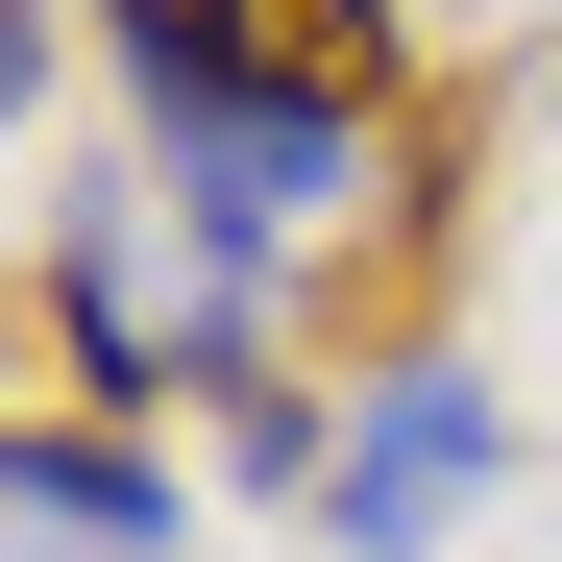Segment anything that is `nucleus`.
Returning a JSON list of instances; mask_svg holds the SVG:
<instances>
[{
	"label": "nucleus",
	"instance_id": "3",
	"mask_svg": "<svg viewBox=\"0 0 562 562\" xmlns=\"http://www.w3.org/2000/svg\"><path fill=\"white\" fill-rule=\"evenodd\" d=\"M464 490H490V392H464V367H392V392H367V440H318V514H342L367 562H416Z\"/></svg>",
	"mask_w": 562,
	"mask_h": 562
},
{
	"label": "nucleus",
	"instance_id": "2",
	"mask_svg": "<svg viewBox=\"0 0 562 562\" xmlns=\"http://www.w3.org/2000/svg\"><path fill=\"white\" fill-rule=\"evenodd\" d=\"M49 318H74V367L99 392H269V245H147L123 196H74L49 221Z\"/></svg>",
	"mask_w": 562,
	"mask_h": 562
},
{
	"label": "nucleus",
	"instance_id": "5",
	"mask_svg": "<svg viewBox=\"0 0 562 562\" xmlns=\"http://www.w3.org/2000/svg\"><path fill=\"white\" fill-rule=\"evenodd\" d=\"M221 25H245V0H221ZM294 25H342V0H294Z\"/></svg>",
	"mask_w": 562,
	"mask_h": 562
},
{
	"label": "nucleus",
	"instance_id": "1",
	"mask_svg": "<svg viewBox=\"0 0 562 562\" xmlns=\"http://www.w3.org/2000/svg\"><path fill=\"white\" fill-rule=\"evenodd\" d=\"M123 99L171 147V221H221V245H294L367 196V74L221 25V0H123Z\"/></svg>",
	"mask_w": 562,
	"mask_h": 562
},
{
	"label": "nucleus",
	"instance_id": "4",
	"mask_svg": "<svg viewBox=\"0 0 562 562\" xmlns=\"http://www.w3.org/2000/svg\"><path fill=\"white\" fill-rule=\"evenodd\" d=\"M0 490H25V538H49V562H171V464H123V440H74V416H49L25 464H0Z\"/></svg>",
	"mask_w": 562,
	"mask_h": 562
}]
</instances>
